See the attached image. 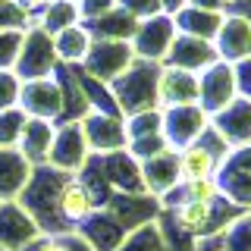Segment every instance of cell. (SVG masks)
<instances>
[{"mask_svg": "<svg viewBox=\"0 0 251 251\" xmlns=\"http://www.w3.org/2000/svg\"><path fill=\"white\" fill-rule=\"evenodd\" d=\"M85 28L91 31V38H98V41H129L132 35H135V25L138 19H132L126 10L120 6H113L110 13H104L100 19L94 22H82Z\"/></svg>", "mask_w": 251, "mask_h": 251, "instance_id": "cell-27", "label": "cell"}, {"mask_svg": "<svg viewBox=\"0 0 251 251\" xmlns=\"http://www.w3.org/2000/svg\"><path fill=\"white\" fill-rule=\"evenodd\" d=\"M132 60H135V53H132L129 41H98V38H94L82 69L88 75H94L98 82L110 85L116 75H123L126 69L132 66Z\"/></svg>", "mask_w": 251, "mask_h": 251, "instance_id": "cell-8", "label": "cell"}, {"mask_svg": "<svg viewBox=\"0 0 251 251\" xmlns=\"http://www.w3.org/2000/svg\"><path fill=\"white\" fill-rule=\"evenodd\" d=\"M176 163H179V182H192V179H204V176H217L220 160L201 141L185 145L176 151Z\"/></svg>", "mask_w": 251, "mask_h": 251, "instance_id": "cell-26", "label": "cell"}, {"mask_svg": "<svg viewBox=\"0 0 251 251\" xmlns=\"http://www.w3.org/2000/svg\"><path fill=\"white\" fill-rule=\"evenodd\" d=\"M232 75H235V91L242 100H251V57H242L232 63Z\"/></svg>", "mask_w": 251, "mask_h": 251, "instance_id": "cell-38", "label": "cell"}, {"mask_svg": "<svg viewBox=\"0 0 251 251\" xmlns=\"http://www.w3.org/2000/svg\"><path fill=\"white\" fill-rule=\"evenodd\" d=\"M75 3H78V0H75Z\"/></svg>", "mask_w": 251, "mask_h": 251, "instance_id": "cell-45", "label": "cell"}, {"mask_svg": "<svg viewBox=\"0 0 251 251\" xmlns=\"http://www.w3.org/2000/svg\"><path fill=\"white\" fill-rule=\"evenodd\" d=\"M38 235H41V229L19 201H0V245L10 251H22Z\"/></svg>", "mask_w": 251, "mask_h": 251, "instance_id": "cell-16", "label": "cell"}, {"mask_svg": "<svg viewBox=\"0 0 251 251\" xmlns=\"http://www.w3.org/2000/svg\"><path fill=\"white\" fill-rule=\"evenodd\" d=\"M31 25V13L19 0H0V28H16L25 31Z\"/></svg>", "mask_w": 251, "mask_h": 251, "instance_id": "cell-34", "label": "cell"}, {"mask_svg": "<svg viewBox=\"0 0 251 251\" xmlns=\"http://www.w3.org/2000/svg\"><path fill=\"white\" fill-rule=\"evenodd\" d=\"M116 251H170V248H167V235L160 232V226L145 223V226H138V229L126 232L123 245Z\"/></svg>", "mask_w": 251, "mask_h": 251, "instance_id": "cell-29", "label": "cell"}, {"mask_svg": "<svg viewBox=\"0 0 251 251\" xmlns=\"http://www.w3.org/2000/svg\"><path fill=\"white\" fill-rule=\"evenodd\" d=\"M163 113V138L173 151L185 145H195L201 138V132L210 126V113L201 104H185V107H167L160 110Z\"/></svg>", "mask_w": 251, "mask_h": 251, "instance_id": "cell-6", "label": "cell"}, {"mask_svg": "<svg viewBox=\"0 0 251 251\" xmlns=\"http://www.w3.org/2000/svg\"><path fill=\"white\" fill-rule=\"evenodd\" d=\"M82 16H78V3L75 0H53V3L41 6L35 16H31V25L44 28L47 35H57V31L69 28V25H78Z\"/></svg>", "mask_w": 251, "mask_h": 251, "instance_id": "cell-28", "label": "cell"}, {"mask_svg": "<svg viewBox=\"0 0 251 251\" xmlns=\"http://www.w3.org/2000/svg\"><path fill=\"white\" fill-rule=\"evenodd\" d=\"M176 201H204V204H217L220 198H223V192H220V182H217V176H204V179H192V182H179L176 188ZM170 192V195H173Z\"/></svg>", "mask_w": 251, "mask_h": 251, "instance_id": "cell-30", "label": "cell"}, {"mask_svg": "<svg viewBox=\"0 0 251 251\" xmlns=\"http://www.w3.org/2000/svg\"><path fill=\"white\" fill-rule=\"evenodd\" d=\"M25 123H28V116L22 113L19 104L0 110V148H16L19 145V135H22V129H25Z\"/></svg>", "mask_w": 251, "mask_h": 251, "instance_id": "cell-33", "label": "cell"}, {"mask_svg": "<svg viewBox=\"0 0 251 251\" xmlns=\"http://www.w3.org/2000/svg\"><path fill=\"white\" fill-rule=\"evenodd\" d=\"M53 132H57V123H50V120H31V116H28V123H25V129H22V135H19L16 151L25 157L31 167H41V163H47V154H50Z\"/></svg>", "mask_w": 251, "mask_h": 251, "instance_id": "cell-23", "label": "cell"}, {"mask_svg": "<svg viewBox=\"0 0 251 251\" xmlns=\"http://www.w3.org/2000/svg\"><path fill=\"white\" fill-rule=\"evenodd\" d=\"M66 179H69L66 173L47 167V163H41V167H31L28 182L19 192V198H16L22 207H25V214L35 220V226L44 235H63V232H69L66 223H63V217H60V207H57V204H60V192H63V185H66Z\"/></svg>", "mask_w": 251, "mask_h": 251, "instance_id": "cell-1", "label": "cell"}, {"mask_svg": "<svg viewBox=\"0 0 251 251\" xmlns=\"http://www.w3.org/2000/svg\"><path fill=\"white\" fill-rule=\"evenodd\" d=\"M31 176V163L16 148H0V201H16Z\"/></svg>", "mask_w": 251, "mask_h": 251, "instance_id": "cell-24", "label": "cell"}, {"mask_svg": "<svg viewBox=\"0 0 251 251\" xmlns=\"http://www.w3.org/2000/svg\"><path fill=\"white\" fill-rule=\"evenodd\" d=\"M22 47V31L16 28H0V69H13L16 57Z\"/></svg>", "mask_w": 251, "mask_h": 251, "instance_id": "cell-35", "label": "cell"}, {"mask_svg": "<svg viewBox=\"0 0 251 251\" xmlns=\"http://www.w3.org/2000/svg\"><path fill=\"white\" fill-rule=\"evenodd\" d=\"M91 31L78 22V25H69L53 35V50H57V60L63 66H82L85 57H88L91 50Z\"/></svg>", "mask_w": 251, "mask_h": 251, "instance_id": "cell-25", "label": "cell"}, {"mask_svg": "<svg viewBox=\"0 0 251 251\" xmlns=\"http://www.w3.org/2000/svg\"><path fill=\"white\" fill-rule=\"evenodd\" d=\"M214 50L226 63L251 57V19H245V16H223V25H220L217 38H214Z\"/></svg>", "mask_w": 251, "mask_h": 251, "instance_id": "cell-19", "label": "cell"}, {"mask_svg": "<svg viewBox=\"0 0 251 251\" xmlns=\"http://www.w3.org/2000/svg\"><path fill=\"white\" fill-rule=\"evenodd\" d=\"M57 66H60V60H57V50H53V35H47L38 25H28L22 31V47H19L16 63H13L16 78L19 82L47 78V75H53Z\"/></svg>", "mask_w": 251, "mask_h": 251, "instance_id": "cell-3", "label": "cell"}, {"mask_svg": "<svg viewBox=\"0 0 251 251\" xmlns=\"http://www.w3.org/2000/svg\"><path fill=\"white\" fill-rule=\"evenodd\" d=\"M73 232H78L85 242L94 248V251H116L123 245V239H126V229H123V223L116 220L113 214H110L107 207H98L94 214L85 220L78 229H73Z\"/></svg>", "mask_w": 251, "mask_h": 251, "instance_id": "cell-20", "label": "cell"}, {"mask_svg": "<svg viewBox=\"0 0 251 251\" xmlns=\"http://www.w3.org/2000/svg\"><path fill=\"white\" fill-rule=\"evenodd\" d=\"M188 3V0H160V6H163V13H176V10H182V6Z\"/></svg>", "mask_w": 251, "mask_h": 251, "instance_id": "cell-43", "label": "cell"}, {"mask_svg": "<svg viewBox=\"0 0 251 251\" xmlns=\"http://www.w3.org/2000/svg\"><path fill=\"white\" fill-rule=\"evenodd\" d=\"M201 245H198V251H226L223 248V239H220V232H214V235H201Z\"/></svg>", "mask_w": 251, "mask_h": 251, "instance_id": "cell-40", "label": "cell"}, {"mask_svg": "<svg viewBox=\"0 0 251 251\" xmlns=\"http://www.w3.org/2000/svg\"><path fill=\"white\" fill-rule=\"evenodd\" d=\"M157 75H160V63L135 57L123 75H116L110 82V91H113L116 107H120L123 116L157 107Z\"/></svg>", "mask_w": 251, "mask_h": 251, "instance_id": "cell-2", "label": "cell"}, {"mask_svg": "<svg viewBox=\"0 0 251 251\" xmlns=\"http://www.w3.org/2000/svg\"><path fill=\"white\" fill-rule=\"evenodd\" d=\"M223 10H204V6H192L185 3L182 10L173 13V22H176L179 35H192L201 38V41H214L220 25H223Z\"/></svg>", "mask_w": 251, "mask_h": 251, "instance_id": "cell-22", "label": "cell"}, {"mask_svg": "<svg viewBox=\"0 0 251 251\" xmlns=\"http://www.w3.org/2000/svg\"><path fill=\"white\" fill-rule=\"evenodd\" d=\"M198 73H185V69L160 63V75H157V107L160 110L198 104Z\"/></svg>", "mask_w": 251, "mask_h": 251, "instance_id": "cell-12", "label": "cell"}, {"mask_svg": "<svg viewBox=\"0 0 251 251\" xmlns=\"http://www.w3.org/2000/svg\"><path fill=\"white\" fill-rule=\"evenodd\" d=\"M123 123H126V135L132 141V138L157 135V132L163 129V113H160V107H154V110H141V113L123 116Z\"/></svg>", "mask_w": 251, "mask_h": 251, "instance_id": "cell-32", "label": "cell"}, {"mask_svg": "<svg viewBox=\"0 0 251 251\" xmlns=\"http://www.w3.org/2000/svg\"><path fill=\"white\" fill-rule=\"evenodd\" d=\"M88 160H91V151H88V141L82 135V126L78 123H60L57 132H53L47 167L66 173V176H75Z\"/></svg>", "mask_w": 251, "mask_h": 251, "instance_id": "cell-5", "label": "cell"}, {"mask_svg": "<svg viewBox=\"0 0 251 251\" xmlns=\"http://www.w3.org/2000/svg\"><path fill=\"white\" fill-rule=\"evenodd\" d=\"M19 88H22V82L16 78L13 69H0V110L19 104Z\"/></svg>", "mask_w": 251, "mask_h": 251, "instance_id": "cell-36", "label": "cell"}, {"mask_svg": "<svg viewBox=\"0 0 251 251\" xmlns=\"http://www.w3.org/2000/svg\"><path fill=\"white\" fill-rule=\"evenodd\" d=\"M0 251H10V248H3V245H0Z\"/></svg>", "mask_w": 251, "mask_h": 251, "instance_id": "cell-44", "label": "cell"}, {"mask_svg": "<svg viewBox=\"0 0 251 251\" xmlns=\"http://www.w3.org/2000/svg\"><path fill=\"white\" fill-rule=\"evenodd\" d=\"M78 126H82V135L88 141V151L98 154V157L100 154H113V151H126V145H129L123 116L88 110V113L78 120Z\"/></svg>", "mask_w": 251, "mask_h": 251, "instance_id": "cell-7", "label": "cell"}, {"mask_svg": "<svg viewBox=\"0 0 251 251\" xmlns=\"http://www.w3.org/2000/svg\"><path fill=\"white\" fill-rule=\"evenodd\" d=\"M19 3L25 6V10H28L31 16H35L38 10H41V6H47V3H53V0H19Z\"/></svg>", "mask_w": 251, "mask_h": 251, "instance_id": "cell-42", "label": "cell"}, {"mask_svg": "<svg viewBox=\"0 0 251 251\" xmlns=\"http://www.w3.org/2000/svg\"><path fill=\"white\" fill-rule=\"evenodd\" d=\"M22 251H94L78 232H63V235H38L31 239Z\"/></svg>", "mask_w": 251, "mask_h": 251, "instance_id": "cell-31", "label": "cell"}, {"mask_svg": "<svg viewBox=\"0 0 251 251\" xmlns=\"http://www.w3.org/2000/svg\"><path fill=\"white\" fill-rule=\"evenodd\" d=\"M141 182H145V192L154 195L157 201L163 195H170L173 188L179 185V163H176V151L167 148V151L141 160Z\"/></svg>", "mask_w": 251, "mask_h": 251, "instance_id": "cell-17", "label": "cell"}, {"mask_svg": "<svg viewBox=\"0 0 251 251\" xmlns=\"http://www.w3.org/2000/svg\"><path fill=\"white\" fill-rule=\"evenodd\" d=\"M176 38V22H173L170 13H157L148 16L135 25V35L129 38L132 53L138 60H151V63H163L170 53V44Z\"/></svg>", "mask_w": 251, "mask_h": 251, "instance_id": "cell-4", "label": "cell"}, {"mask_svg": "<svg viewBox=\"0 0 251 251\" xmlns=\"http://www.w3.org/2000/svg\"><path fill=\"white\" fill-rule=\"evenodd\" d=\"M98 157V154H94ZM100 173H104L107 185L113 188V195H145V182H141V163L129 151H113L98 157Z\"/></svg>", "mask_w": 251, "mask_h": 251, "instance_id": "cell-13", "label": "cell"}, {"mask_svg": "<svg viewBox=\"0 0 251 251\" xmlns=\"http://www.w3.org/2000/svg\"><path fill=\"white\" fill-rule=\"evenodd\" d=\"M210 126L226 138V145L232 148H248L251 145V100L235 98L232 104H226L223 110H217L210 116Z\"/></svg>", "mask_w": 251, "mask_h": 251, "instance_id": "cell-15", "label": "cell"}, {"mask_svg": "<svg viewBox=\"0 0 251 251\" xmlns=\"http://www.w3.org/2000/svg\"><path fill=\"white\" fill-rule=\"evenodd\" d=\"M19 107H22V113H25V116H31V120H50V123H57L60 120V110H63L57 78L47 75V78L22 82V88H19Z\"/></svg>", "mask_w": 251, "mask_h": 251, "instance_id": "cell-11", "label": "cell"}, {"mask_svg": "<svg viewBox=\"0 0 251 251\" xmlns=\"http://www.w3.org/2000/svg\"><path fill=\"white\" fill-rule=\"evenodd\" d=\"M57 207H60V217H63V223H66V229L73 232L94 214V210H98V201L91 198L88 188L78 182V176H69L66 185H63V192H60Z\"/></svg>", "mask_w": 251, "mask_h": 251, "instance_id": "cell-21", "label": "cell"}, {"mask_svg": "<svg viewBox=\"0 0 251 251\" xmlns=\"http://www.w3.org/2000/svg\"><path fill=\"white\" fill-rule=\"evenodd\" d=\"M113 6L116 0H78V16H82V22H94L104 13H110Z\"/></svg>", "mask_w": 251, "mask_h": 251, "instance_id": "cell-39", "label": "cell"}, {"mask_svg": "<svg viewBox=\"0 0 251 251\" xmlns=\"http://www.w3.org/2000/svg\"><path fill=\"white\" fill-rule=\"evenodd\" d=\"M116 6L120 10H126L132 16V19H148V16H157V13H163V6H160V0H116Z\"/></svg>", "mask_w": 251, "mask_h": 251, "instance_id": "cell-37", "label": "cell"}, {"mask_svg": "<svg viewBox=\"0 0 251 251\" xmlns=\"http://www.w3.org/2000/svg\"><path fill=\"white\" fill-rule=\"evenodd\" d=\"M217 60L220 57L214 50V41H201V38L179 35L176 31L163 66H176V69H185V73H204V69H207L210 63H217Z\"/></svg>", "mask_w": 251, "mask_h": 251, "instance_id": "cell-14", "label": "cell"}, {"mask_svg": "<svg viewBox=\"0 0 251 251\" xmlns=\"http://www.w3.org/2000/svg\"><path fill=\"white\" fill-rule=\"evenodd\" d=\"M173 223H176L179 232L185 235H214L223 232V226L217 223V204H204V201H176L173 207Z\"/></svg>", "mask_w": 251, "mask_h": 251, "instance_id": "cell-18", "label": "cell"}, {"mask_svg": "<svg viewBox=\"0 0 251 251\" xmlns=\"http://www.w3.org/2000/svg\"><path fill=\"white\" fill-rule=\"evenodd\" d=\"M198 104L207 110L210 116L217 113V110H223L226 104H232L235 98H239V91H235V75H232V63L226 60H217L210 63L204 73H198Z\"/></svg>", "mask_w": 251, "mask_h": 251, "instance_id": "cell-10", "label": "cell"}, {"mask_svg": "<svg viewBox=\"0 0 251 251\" xmlns=\"http://www.w3.org/2000/svg\"><path fill=\"white\" fill-rule=\"evenodd\" d=\"M217 182L223 198H229L239 207H251V145L235 148L217 170Z\"/></svg>", "mask_w": 251, "mask_h": 251, "instance_id": "cell-9", "label": "cell"}, {"mask_svg": "<svg viewBox=\"0 0 251 251\" xmlns=\"http://www.w3.org/2000/svg\"><path fill=\"white\" fill-rule=\"evenodd\" d=\"M192 6H204V10H223L226 0H188Z\"/></svg>", "mask_w": 251, "mask_h": 251, "instance_id": "cell-41", "label": "cell"}]
</instances>
